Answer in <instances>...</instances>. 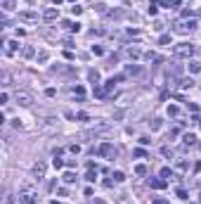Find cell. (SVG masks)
<instances>
[{
    "mask_svg": "<svg viewBox=\"0 0 201 204\" xmlns=\"http://www.w3.org/2000/svg\"><path fill=\"white\" fill-rule=\"evenodd\" d=\"M19 202L21 204H35L38 202V192H35L31 185H24V188L19 190Z\"/></svg>",
    "mask_w": 201,
    "mask_h": 204,
    "instance_id": "1",
    "label": "cell"
},
{
    "mask_svg": "<svg viewBox=\"0 0 201 204\" xmlns=\"http://www.w3.org/2000/svg\"><path fill=\"white\" fill-rule=\"evenodd\" d=\"M194 50H197V48H194L192 43H177V45L173 48V55H175V57H192Z\"/></svg>",
    "mask_w": 201,
    "mask_h": 204,
    "instance_id": "2",
    "label": "cell"
},
{
    "mask_svg": "<svg viewBox=\"0 0 201 204\" xmlns=\"http://www.w3.org/2000/svg\"><path fill=\"white\" fill-rule=\"evenodd\" d=\"M14 102H19L21 107H31V104H33V95H31L29 90H17V95H14Z\"/></svg>",
    "mask_w": 201,
    "mask_h": 204,
    "instance_id": "3",
    "label": "cell"
},
{
    "mask_svg": "<svg viewBox=\"0 0 201 204\" xmlns=\"http://www.w3.org/2000/svg\"><path fill=\"white\" fill-rule=\"evenodd\" d=\"M97 154L106 157V159H116V147L111 142H102L100 147H97Z\"/></svg>",
    "mask_w": 201,
    "mask_h": 204,
    "instance_id": "4",
    "label": "cell"
},
{
    "mask_svg": "<svg viewBox=\"0 0 201 204\" xmlns=\"http://www.w3.org/2000/svg\"><path fill=\"white\" fill-rule=\"evenodd\" d=\"M57 17H59V10H57V7H47V10L43 12V19H45V22H55Z\"/></svg>",
    "mask_w": 201,
    "mask_h": 204,
    "instance_id": "5",
    "label": "cell"
},
{
    "mask_svg": "<svg viewBox=\"0 0 201 204\" xmlns=\"http://www.w3.org/2000/svg\"><path fill=\"white\" fill-rule=\"evenodd\" d=\"M45 169H47V166H45V162H38V164L33 166V176L38 178V180H43V178H45Z\"/></svg>",
    "mask_w": 201,
    "mask_h": 204,
    "instance_id": "6",
    "label": "cell"
},
{
    "mask_svg": "<svg viewBox=\"0 0 201 204\" xmlns=\"http://www.w3.org/2000/svg\"><path fill=\"white\" fill-rule=\"evenodd\" d=\"M149 185H151L154 190H163V188H166L168 183L163 180V178H149Z\"/></svg>",
    "mask_w": 201,
    "mask_h": 204,
    "instance_id": "7",
    "label": "cell"
},
{
    "mask_svg": "<svg viewBox=\"0 0 201 204\" xmlns=\"http://www.w3.org/2000/svg\"><path fill=\"white\" fill-rule=\"evenodd\" d=\"M21 22H38V12H19Z\"/></svg>",
    "mask_w": 201,
    "mask_h": 204,
    "instance_id": "8",
    "label": "cell"
},
{
    "mask_svg": "<svg viewBox=\"0 0 201 204\" xmlns=\"http://www.w3.org/2000/svg\"><path fill=\"white\" fill-rule=\"evenodd\" d=\"M192 86H194V81H192V78H182V81H180V86H177V88H180V90H189V88H192Z\"/></svg>",
    "mask_w": 201,
    "mask_h": 204,
    "instance_id": "9",
    "label": "cell"
},
{
    "mask_svg": "<svg viewBox=\"0 0 201 204\" xmlns=\"http://www.w3.org/2000/svg\"><path fill=\"white\" fill-rule=\"evenodd\" d=\"M14 50H17V40H10V43H5V52H7V55H12Z\"/></svg>",
    "mask_w": 201,
    "mask_h": 204,
    "instance_id": "10",
    "label": "cell"
},
{
    "mask_svg": "<svg viewBox=\"0 0 201 204\" xmlns=\"http://www.w3.org/2000/svg\"><path fill=\"white\" fill-rule=\"evenodd\" d=\"M144 60H147V62H161V57H159L156 52H144Z\"/></svg>",
    "mask_w": 201,
    "mask_h": 204,
    "instance_id": "11",
    "label": "cell"
},
{
    "mask_svg": "<svg viewBox=\"0 0 201 204\" xmlns=\"http://www.w3.org/2000/svg\"><path fill=\"white\" fill-rule=\"evenodd\" d=\"M111 178H114L116 183H123V180H126V173H123V171H114V173H111Z\"/></svg>",
    "mask_w": 201,
    "mask_h": 204,
    "instance_id": "12",
    "label": "cell"
},
{
    "mask_svg": "<svg viewBox=\"0 0 201 204\" xmlns=\"http://www.w3.org/2000/svg\"><path fill=\"white\" fill-rule=\"evenodd\" d=\"M182 140H185V145H194V142H197V136H194V133H185Z\"/></svg>",
    "mask_w": 201,
    "mask_h": 204,
    "instance_id": "13",
    "label": "cell"
},
{
    "mask_svg": "<svg viewBox=\"0 0 201 204\" xmlns=\"http://www.w3.org/2000/svg\"><path fill=\"white\" fill-rule=\"evenodd\" d=\"M62 180H64V183H76V173H73V171H67Z\"/></svg>",
    "mask_w": 201,
    "mask_h": 204,
    "instance_id": "14",
    "label": "cell"
},
{
    "mask_svg": "<svg viewBox=\"0 0 201 204\" xmlns=\"http://www.w3.org/2000/svg\"><path fill=\"white\" fill-rule=\"evenodd\" d=\"M88 76H90V81H92V83H97V81H100V71H95V69H90V71H88Z\"/></svg>",
    "mask_w": 201,
    "mask_h": 204,
    "instance_id": "15",
    "label": "cell"
},
{
    "mask_svg": "<svg viewBox=\"0 0 201 204\" xmlns=\"http://www.w3.org/2000/svg\"><path fill=\"white\" fill-rule=\"evenodd\" d=\"M95 178H97V171H95V169H90L88 173H85V180H90V183H95Z\"/></svg>",
    "mask_w": 201,
    "mask_h": 204,
    "instance_id": "16",
    "label": "cell"
},
{
    "mask_svg": "<svg viewBox=\"0 0 201 204\" xmlns=\"http://www.w3.org/2000/svg\"><path fill=\"white\" fill-rule=\"evenodd\" d=\"M135 173H137V176H144V173H147V166H144V164H137V166H135Z\"/></svg>",
    "mask_w": 201,
    "mask_h": 204,
    "instance_id": "17",
    "label": "cell"
},
{
    "mask_svg": "<svg viewBox=\"0 0 201 204\" xmlns=\"http://www.w3.org/2000/svg\"><path fill=\"white\" fill-rule=\"evenodd\" d=\"M189 71H192V74L201 71V64H199V62H189Z\"/></svg>",
    "mask_w": 201,
    "mask_h": 204,
    "instance_id": "18",
    "label": "cell"
},
{
    "mask_svg": "<svg viewBox=\"0 0 201 204\" xmlns=\"http://www.w3.org/2000/svg\"><path fill=\"white\" fill-rule=\"evenodd\" d=\"M52 166H55V169H64V162H62L59 157H55V162H52Z\"/></svg>",
    "mask_w": 201,
    "mask_h": 204,
    "instance_id": "19",
    "label": "cell"
},
{
    "mask_svg": "<svg viewBox=\"0 0 201 204\" xmlns=\"http://www.w3.org/2000/svg\"><path fill=\"white\" fill-rule=\"evenodd\" d=\"M177 197H180V200H187L189 195H187V190H185V188H177Z\"/></svg>",
    "mask_w": 201,
    "mask_h": 204,
    "instance_id": "20",
    "label": "cell"
},
{
    "mask_svg": "<svg viewBox=\"0 0 201 204\" xmlns=\"http://www.w3.org/2000/svg\"><path fill=\"white\" fill-rule=\"evenodd\" d=\"M159 43H161V45H168V43H170V36H168V34H163L161 38H159Z\"/></svg>",
    "mask_w": 201,
    "mask_h": 204,
    "instance_id": "21",
    "label": "cell"
},
{
    "mask_svg": "<svg viewBox=\"0 0 201 204\" xmlns=\"http://www.w3.org/2000/svg\"><path fill=\"white\" fill-rule=\"evenodd\" d=\"M177 112H180V109H177V107H173V104H170V107H168V116H177Z\"/></svg>",
    "mask_w": 201,
    "mask_h": 204,
    "instance_id": "22",
    "label": "cell"
},
{
    "mask_svg": "<svg viewBox=\"0 0 201 204\" xmlns=\"http://www.w3.org/2000/svg\"><path fill=\"white\" fill-rule=\"evenodd\" d=\"M128 55H130V57H140V50H137V48H128Z\"/></svg>",
    "mask_w": 201,
    "mask_h": 204,
    "instance_id": "23",
    "label": "cell"
},
{
    "mask_svg": "<svg viewBox=\"0 0 201 204\" xmlns=\"http://www.w3.org/2000/svg\"><path fill=\"white\" fill-rule=\"evenodd\" d=\"M140 71H142L140 67H128L126 69V74H140Z\"/></svg>",
    "mask_w": 201,
    "mask_h": 204,
    "instance_id": "24",
    "label": "cell"
},
{
    "mask_svg": "<svg viewBox=\"0 0 201 204\" xmlns=\"http://www.w3.org/2000/svg\"><path fill=\"white\" fill-rule=\"evenodd\" d=\"M170 173H173V171L168 169V166H163V169H161V178H168V176H170Z\"/></svg>",
    "mask_w": 201,
    "mask_h": 204,
    "instance_id": "25",
    "label": "cell"
},
{
    "mask_svg": "<svg viewBox=\"0 0 201 204\" xmlns=\"http://www.w3.org/2000/svg\"><path fill=\"white\" fill-rule=\"evenodd\" d=\"M92 55H104V50H102L100 45H92Z\"/></svg>",
    "mask_w": 201,
    "mask_h": 204,
    "instance_id": "26",
    "label": "cell"
},
{
    "mask_svg": "<svg viewBox=\"0 0 201 204\" xmlns=\"http://www.w3.org/2000/svg\"><path fill=\"white\" fill-rule=\"evenodd\" d=\"M81 12H83V7H78V5H73V7H71V14H81Z\"/></svg>",
    "mask_w": 201,
    "mask_h": 204,
    "instance_id": "27",
    "label": "cell"
},
{
    "mask_svg": "<svg viewBox=\"0 0 201 204\" xmlns=\"http://www.w3.org/2000/svg\"><path fill=\"white\" fill-rule=\"evenodd\" d=\"M69 29H71V31H73V34H78V31H81V24H78V22H76V24H71V26H69Z\"/></svg>",
    "mask_w": 201,
    "mask_h": 204,
    "instance_id": "28",
    "label": "cell"
},
{
    "mask_svg": "<svg viewBox=\"0 0 201 204\" xmlns=\"http://www.w3.org/2000/svg\"><path fill=\"white\" fill-rule=\"evenodd\" d=\"M24 57H33V48H24Z\"/></svg>",
    "mask_w": 201,
    "mask_h": 204,
    "instance_id": "29",
    "label": "cell"
},
{
    "mask_svg": "<svg viewBox=\"0 0 201 204\" xmlns=\"http://www.w3.org/2000/svg\"><path fill=\"white\" fill-rule=\"evenodd\" d=\"M38 62H47V52H38Z\"/></svg>",
    "mask_w": 201,
    "mask_h": 204,
    "instance_id": "30",
    "label": "cell"
},
{
    "mask_svg": "<svg viewBox=\"0 0 201 204\" xmlns=\"http://www.w3.org/2000/svg\"><path fill=\"white\" fill-rule=\"evenodd\" d=\"M2 86H10V74L2 71Z\"/></svg>",
    "mask_w": 201,
    "mask_h": 204,
    "instance_id": "31",
    "label": "cell"
},
{
    "mask_svg": "<svg viewBox=\"0 0 201 204\" xmlns=\"http://www.w3.org/2000/svg\"><path fill=\"white\" fill-rule=\"evenodd\" d=\"M45 95H47V98H55V95H57V90H55V88H47V90H45Z\"/></svg>",
    "mask_w": 201,
    "mask_h": 204,
    "instance_id": "32",
    "label": "cell"
},
{
    "mask_svg": "<svg viewBox=\"0 0 201 204\" xmlns=\"http://www.w3.org/2000/svg\"><path fill=\"white\" fill-rule=\"evenodd\" d=\"M69 150H71L73 154H78V152H81V145H69Z\"/></svg>",
    "mask_w": 201,
    "mask_h": 204,
    "instance_id": "33",
    "label": "cell"
},
{
    "mask_svg": "<svg viewBox=\"0 0 201 204\" xmlns=\"http://www.w3.org/2000/svg\"><path fill=\"white\" fill-rule=\"evenodd\" d=\"M73 93H76V95H78V98H83V95H85V90H83V88H81V86H78V88H76V90H73Z\"/></svg>",
    "mask_w": 201,
    "mask_h": 204,
    "instance_id": "34",
    "label": "cell"
},
{
    "mask_svg": "<svg viewBox=\"0 0 201 204\" xmlns=\"http://www.w3.org/2000/svg\"><path fill=\"white\" fill-rule=\"evenodd\" d=\"M151 128H154V131H156V128H161V121H159V119H154V121H151Z\"/></svg>",
    "mask_w": 201,
    "mask_h": 204,
    "instance_id": "35",
    "label": "cell"
},
{
    "mask_svg": "<svg viewBox=\"0 0 201 204\" xmlns=\"http://www.w3.org/2000/svg\"><path fill=\"white\" fill-rule=\"evenodd\" d=\"M7 100H10V95H7V93H2V95H0V102H2V104H7Z\"/></svg>",
    "mask_w": 201,
    "mask_h": 204,
    "instance_id": "36",
    "label": "cell"
},
{
    "mask_svg": "<svg viewBox=\"0 0 201 204\" xmlns=\"http://www.w3.org/2000/svg\"><path fill=\"white\" fill-rule=\"evenodd\" d=\"M95 10H97V12H104L106 7H104V2H97V5H95Z\"/></svg>",
    "mask_w": 201,
    "mask_h": 204,
    "instance_id": "37",
    "label": "cell"
},
{
    "mask_svg": "<svg viewBox=\"0 0 201 204\" xmlns=\"http://www.w3.org/2000/svg\"><path fill=\"white\" fill-rule=\"evenodd\" d=\"M2 204H14V197H5V202Z\"/></svg>",
    "mask_w": 201,
    "mask_h": 204,
    "instance_id": "38",
    "label": "cell"
},
{
    "mask_svg": "<svg viewBox=\"0 0 201 204\" xmlns=\"http://www.w3.org/2000/svg\"><path fill=\"white\" fill-rule=\"evenodd\" d=\"M95 204H106V202H104V200H100V197H97V200H95Z\"/></svg>",
    "mask_w": 201,
    "mask_h": 204,
    "instance_id": "39",
    "label": "cell"
},
{
    "mask_svg": "<svg viewBox=\"0 0 201 204\" xmlns=\"http://www.w3.org/2000/svg\"><path fill=\"white\" fill-rule=\"evenodd\" d=\"M154 204H168V202H166V200H156Z\"/></svg>",
    "mask_w": 201,
    "mask_h": 204,
    "instance_id": "40",
    "label": "cell"
},
{
    "mask_svg": "<svg viewBox=\"0 0 201 204\" xmlns=\"http://www.w3.org/2000/svg\"><path fill=\"white\" fill-rule=\"evenodd\" d=\"M52 204H62V202H57V200H55V202H52Z\"/></svg>",
    "mask_w": 201,
    "mask_h": 204,
    "instance_id": "41",
    "label": "cell"
}]
</instances>
